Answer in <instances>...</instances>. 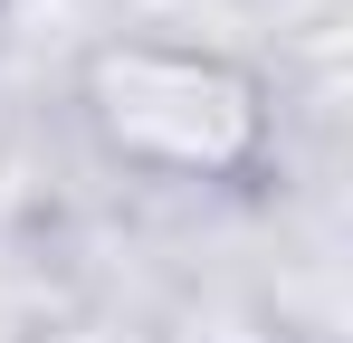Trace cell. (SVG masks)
I'll list each match as a JSON object with an SVG mask.
<instances>
[{
	"label": "cell",
	"instance_id": "1",
	"mask_svg": "<svg viewBox=\"0 0 353 343\" xmlns=\"http://www.w3.org/2000/svg\"><path fill=\"white\" fill-rule=\"evenodd\" d=\"M96 114L124 153H153V163H230L248 143V86H230L201 57H163V48L105 57Z\"/></svg>",
	"mask_w": 353,
	"mask_h": 343
}]
</instances>
